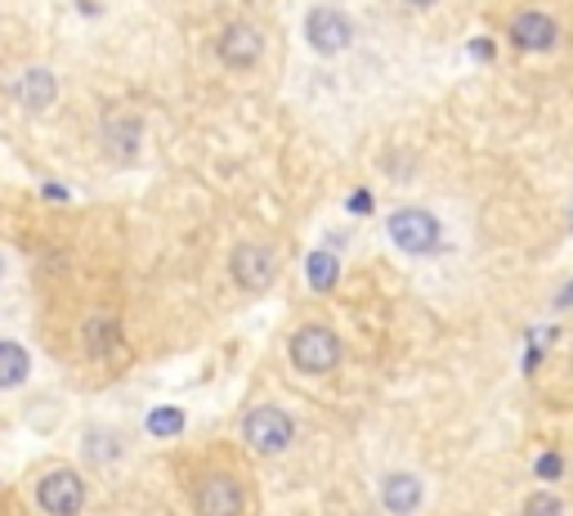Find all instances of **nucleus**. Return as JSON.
<instances>
[{
	"label": "nucleus",
	"mask_w": 573,
	"mask_h": 516,
	"mask_svg": "<svg viewBox=\"0 0 573 516\" xmlns=\"http://www.w3.org/2000/svg\"><path fill=\"white\" fill-rule=\"evenodd\" d=\"M524 516H564V503H560V494H551V489H538V494H529V503H524Z\"/></svg>",
	"instance_id": "17"
},
{
	"label": "nucleus",
	"mask_w": 573,
	"mask_h": 516,
	"mask_svg": "<svg viewBox=\"0 0 573 516\" xmlns=\"http://www.w3.org/2000/svg\"><path fill=\"white\" fill-rule=\"evenodd\" d=\"M54 94H59V85H54V77L45 68H28L14 81V99H23L28 109H45V103H54Z\"/></svg>",
	"instance_id": "11"
},
{
	"label": "nucleus",
	"mask_w": 573,
	"mask_h": 516,
	"mask_svg": "<svg viewBox=\"0 0 573 516\" xmlns=\"http://www.w3.org/2000/svg\"><path fill=\"white\" fill-rule=\"evenodd\" d=\"M408 6H434V0H408Z\"/></svg>",
	"instance_id": "22"
},
{
	"label": "nucleus",
	"mask_w": 573,
	"mask_h": 516,
	"mask_svg": "<svg viewBox=\"0 0 573 516\" xmlns=\"http://www.w3.org/2000/svg\"><path fill=\"white\" fill-rule=\"evenodd\" d=\"M0 274H6V261H0Z\"/></svg>",
	"instance_id": "23"
},
{
	"label": "nucleus",
	"mask_w": 573,
	"mask_h": 516,
	"mask_svg": "<svg viewBox=\"0 0 573 516\" xmlns=\"http://www.w3.org/2000/svg\"><path fill=\"white\" fill-rule=\"evenodd\" d=\"M149 432L153 436H180L184 432V413L180 408H153L149 413Z\"/></svg>",
	"instance_id": "16"
},
{
	"label": "nucleus",
	"mask_w": 573,
	"mask_h": 516,
	"mask_svg": "<svg viewBox=\"0 0 573 516\" xmlns=\"http://www.w3.org/2000/svg\"><path fill=\"white\" fill-rule=\"evenodd\" d=\"M28 368H32V360L19 342H0V391H14L28 377Z\"/></svg>",
	"instance_id": "14"
},
{
	"label": "nucleus",
	"mask_w": 573,
	"mask_h": 516,
	"mask_svg": "<svg viewBox=\"0 0 573 516\" xmlns=\"http://www.w3.org/2000/svg\"><path fill=\"white\" fill-rule=\"evenodd\" d=\"M471 54H475V59H493V45H489V41H471Z\"/></svg>",
	"instance_id": "21"
},
{
	"label": "nucleus",
	"mask_w": 573,
	"mask_h": 516,
	"mask_svg": "<svg viewBox=\"0 0 573 516\" xmlns=\"http://www.w3.org/2000/svg\"><path fill=\"white\" fill-rule=\"evenodd\" d=\"M305 41H309L318 54H340V50L355 41V28H350V19L340 14V10L318 6V10H309V19H305Z\"/></svg>",
	"instance_id": "6"
},
{
	"label": "nucleus",
	"mask_w": 573,
	"mask_h": 516,
	"mask_svg": "<svg viewBox=\"0 0 573 516\" xmlns=\"http://www.w3.org/2000/svg\"><path fill=\"white\" fill-rule=\"evenodd\" d=\"M569 305H573V283H569V287H560V292H555V310H569Z\"/></svg>",
	"instance_id": "20"
},
{
	"label": "nucleus",
	"mask_w": 573,
	"mask_h": 516,
	"mask_svg": "<svg viewBox=\"0 0 573 516\" xmlns=\"http://www.w3.org/2000/svg\"><path fill=\"white\" fill-rule=\"evenodd\" d=\"M37 507H41L45 516H81V507H85V480H81V472L54 467L50 476H41V485H37Z\"/></svg>",
	"instance_id": "4"
},
{
	"label": "nucleus",
	"mask_w": 573,
	"mask_h": 516,
	"mask_svg": "<svg viewBox=\"0 0 573 516\" xmlns=\"http://www.w3.org/2000/svg\"><path fill=\"white\" fill-rule=\"evenodd\" d=\"M117 436H103V432H94V436H85V454H103V463L108 458H117Z\"/></svg>",
	"instance_id": "18"
},
{
	"label": "nucleus",
	"mask_w": 573,
	"mask_h": 516,
	"mask_svg": "<svg viewBox=\"0 0 573 516\" xmlns=\"http://www.w3.org/2000/svg\"><path fill=\"white\" fill-rule=\"evenodd\" d=\"M569 225H573V216H569Z\"/></svg>",
	"instance_id": "24"
},
{
	"label": "nucleus",
	"mask_w": 573,
	"mask_h": 516,
	"mask_svg": "<svg viewBox=\"0 0 573 516\" xmlns=\"http://www.w3.org/2000/svg\"><path fill=\"white\" fill-rule=\"evenodd\" d=\"M386 230H390V243L399 252H412V256H430V252L443 247V230L426 206H399Z\"/></svg>",
	"instance_id": "1"
},
{
	"label": "nucleus",
	"mask_w": 573,
	"mask_h": 516,
	"mask_svg": "<svg viewBox=\"0 0 573 516\" xmlns=\"http://www.w3.org/2000/svg\"><path fill=\"white\" fill-rule=\"evenodd\" d=\"M215 54H219V63H228V68H252V63H260V54H265V37H260L256 23H234V28H224Z\"/></svg>",
	"instance_id": "8"
},
{
	"label": "nucleus",
	"mask_w": 573,
	"mask_h": 516,
	"mask_svg": "<svg viewBox=\"0 0 573 516\" xmlns=\"http://www.w3.org/2000/svg\"><path fill=\"white\" fill-rule=\"evenodd\" d=\"M287 351H291V364H296L300 373H309V377L331 373V368L340 364V337H336L331 328H323V324L296 328V337H291Z\"/></svg>",
	"instance_id": "3"
},
{
	"label": "nucleus",
	"mask_w": 573,
	"mask_h": 516,
	"mask_svg": "<svg viewBox=\"0 0 573 516\" xmlns=\"http://www.w3.org/2000/svg\"><path fill=\"white\" fill-rule=\"evenodd\" d=\"M381 507L390 516H412L421 507V480L412 472H390L381 480Z\"/></svg>",
	"instance_id": "10"
},
{
	"label": "nucleus",
	"mask_w": 573,
	"mask_h": 516,
	"mask_svg": "<svg viewBox=\"0 0 573 516\" xmlns=\"http://www.w3.org/2000/svg\"><path fill=\"white\" fill-rule=\"evenodd\" d=\"M197 516H243V485L234 476H202L193 489Z\"/></svg>",
	"instance_id": "5"
},
{
	"label": "nucleus",
	"mask_w": 573,
	"mask_h": 516,
	"mask_svg": "<svg viewBox=\"0 0 573 516\" xmlns=\"http://www.w3.org/2000/svg\"><path fill=\"white\" fill-rule=\"evenodd\" d=\"M305 279H309L314 292H331L336 279H340V261H336L327 247H314V252L305 256Z\"/></svg>",
	"instance_id": "13"
},
{
	"label": "nucleus",
	"mask_w": 573,
	"mask_h": 516,
	"mask_svg": "<svg viewBox=\"0 0 573 516\" xmlns=\"http://www.w3.org/2000/svg\"><path fill=\"white\" fill-rule=\"evenodd\" d=\"M108 144L117 158H135V144H140V122H112L108 127Z\"/></svg>",
	"instance_id": "15"
},
{
	"label": "nucleus",
	"mask_w": 573,
	"mask_h": 516,
	"mask_svg": "<svg viewBox=\"0 0 573 516\" xmlns=\"http://www.w3.org/2000/svg\"><path fill=\"white\" fill-rule=\"evenodd\" d=\"M511 41H515V50L542 54V50H551V45L560 41V28H555V19L542 14V10H524V14L511 23Z\"/></svg>",
	"instance_id": "9"
},
{
	"label": "nucleus",
	"mask_w": 573,
	"mask_h": 516,
	"mask_svg": "<svg viewBox=\"0 0 573 516\" xmlns=\"http://www.w3.org/2000/svg\"><path fill=\"white\" fill-rule=\"evenodd\" d=\"M81 337H85V351L90 355H112L122 346V328H117V320L112 315H90V324L81 328Z\"/></svg>",
	"instance_id": "12"
},
{
	"label": "nucleus",
	"mask_w": 573,
	"mask_h": 516,
	"mask_svg": "<svg viewBox=\"0 0 573 516\" xmlns=\"http://www.w3.org/2000/svg\"><path fill=\"white\" fill-rule=\"evenodd\" d=\"M243 436L256 454H283L291 441H296V423H291V413L278 408V404H260L252 408L247 418H243Z\"/></svg>",
	"instance_id": "2"
},
{
	"label": "nucleus",
	"mask_w": 573,
	"mask_h": 516,
	"mask_svg": "<svg viewBox=\"0 0 573 516\" xmlns=\"http://www.w3.org/2000/svg\"><path fill=\"white\" fill-rule=\"evenodd\" d=\"M560 472H564L560 454H542V458H538V476H542V480H560Z\"/></svg>",
	"instance_id": "19"
},
{
	"label": "nucleus",
	"mask_w": 573,
	"mask_h": 516,
	"mask_svg": "<svg viewBox=\"0 0 573 516\" xmlns=\"http://www.w3.org/2000/svg\"><path fill=\"white\" fill-rule=\"evenodd\" d=\"M228 270H234V279H238L247 292H260V287L274 283L278 256H274L269 247H260V243H243V247H234V261H228Z\"/></svg>",
	"instance_id": "7"
}]
</instances>
